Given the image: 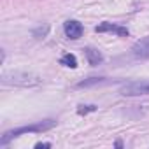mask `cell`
Returning <instances> with one entry per match:
<instances>
[{"label":"cell","mask_w":149,"mask_h":149,"mask_svg":"<svg viewBox=\"0 0 149 149\" xmlns=\"http://www.w3.org/2000/svg\"><path fill=\"white\" fill-rule=\"evenodd\" d=\"M93 111H97V105H79V109H77V114H88V112H93Z\"/></svg>","instance_id":"cell-11"},{"label":"cell","mask_w":149,"mask_h":149,"mask_svg":"<svg viewBox=\"0 0 149 149\" xmlns=\"http://www.w3.org/2000/svg\"><path fill=\"white\" fill-rule=\"evenodd\" d=\"M95 32L98 33H104V32H112V33H118L119 37H128V28L125 26H119V25H112V23H102L95 28Z\"/></svg>","instance_id":"cell-6"},{"label":"cell","mask_w":149,"mask_h":149,"mask_svg":"<svg viewBox=\"0 0 149 149\" xmlns=\"http://www.w3.org/2000/svg\"><path fill=\"white\" fill-rule=\"evenodd\" d=\"M63 30H65V35H67L68 39H72V40L79 39V37L83 35V32H84L83 25H81L79 21H76V19H68V21L65 23Z\"/></svg>","instance_id":"cell-4"},{"label":"cell","mask_w":149,"mask_h":149,"mask_svg":"<svg viewBox=\"0 0 149 149\" xmlns=\"http://www.w3.org/2000/svg\"><path fill=\"white\" fill-rule=\"evenodd\" d=\"M125 97H139V95H149V83H130L121 88L119 91Z\"/></svg>","instance_id":"cell-3"},{"label":"cell","mask_w":149,"mask_h":149,"mask_svg":"<svg viewBox=\"0 0 149 149\" xmlns=\"http://www.w3.org/2000/svg\"><path fill=\"white\" fill-rule=\"evenodd\" d=\"M35 147H37V149H42V147H51V144H49V142H39V144H35Z\"/></svg>","instance_id":"cell-12"},{"label":"cell","mask_w":149,"mask_h":149,"mask_svg":"<svg viewBox=\"0 0 149 149\" xmlns=\"http://www.w3.org/2000/svg\"><path fill=\"white\" fill-rule=\"evenodd\" d=\"M98 83H104V77H91V79H84L77 84V88H86V86H91V84H98Z\"/></svg>","instance_id":"cell-9"},{"label":"cell","mask_w":149,"mask_h":149,"mask_svg":"<svg viewBox=\"0 0 149 149\" xmlns=\"http://www.w3.org/2000/svg\"><path fill=\"white\" fill-rule=\"evenodd\" d=\"M60 63L65 65V67H70V68H76V67H77V58H76V54L67 53V54H63V56L60 58Z\"/></svg>","instance_id":"cell-8"},{"label":"cell","mask_w":149,"mask_h":149,"mask_svg":"<svg viewBox=\"0 0 149 149\" xmlns=\"http://www.w3.org/2000/svg\"><path fill=\"white\" fill-rule=\"evenodd\" d=\"M84 54H86V58H88V63L93 65V67H97V65H100V63L104 61L102 53L97 51V49H93V47H86V49H84Z\"/></svg>","instance_id":"cell-7"},{"label":"cell","mask_w":149,"mask_h":149,"mask_svg":"<svg viewBox=\"0 0 149 149\" xmlns=\"http://www.w3.org/2000/svg\"><path fill=\"white\" fill-rule=\"evenodd\" d=\"M47 32H49V26H47V25H46V26H40V28L33 30V37L42 39V37H46V35H47Z\"/></svg>","instance_id":"cell-10"},{"label":"cell","mask_w":149,"mask_h":149,"mask_svg":"<svg viewBox=\"0 0 149 149\" xmlns=\"http://www.w3.org/2000/svg\"><path fill=\"white\" fill-rule=\"evenodd\" d=\"M2 83L13 86H35L40 83V79L33 74H26V72H6L2 74Z\"/></svg>","instance_id":"cell-2"},{"label":"cell","mask_w":149,"mask_h":149,"mask_svg":"<svg viewBox=\"0 0 149 149\" xmlns=\"http://www.w3.org/2000/svg\"><path fill=\"white\" fill-rule=\"evenodd\" d=\"M132 53H133V56H137V58H149V35L139 39V40L133 44Z\"/></svg>","instance_id":"cell-5"},{"label":"cell","mask_w":149,"mask_h":149,"mask_svg":"<svg viewBox=\"0 0 149 149\" xmlns=\"http://www.w3.org/2000/svg\"><path fill=\"white\" fill-rule=\"evenodd\" d=\"M56 125L54 119H46V121H37L33 125H26V126H19V128H14V130H9L2 135L0 139V146H6L7 142H11L13 139L19 137V135H25V133H42V132H47L51 130L53 126Z\"/></svg>","instance_id":"cell-1"}]
</instances>
